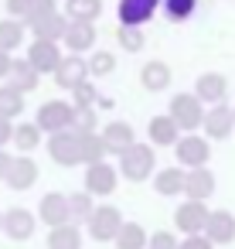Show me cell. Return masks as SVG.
<instances>
[{"label":"cell","mask_w":235,"mask_h":249,"mask_svg":"<svg viewBox=\"0 0 235 249\" xmlns=\"http://www.w3.org/2000/svg\"><path fill=\"white\" fill-rule=\"evenodd\" d=\"M153 171H157V150H153L150 143H140V140H136L126 154H119V167H116L119 178L140 184V181L153 178Z\"/></svg>","instance_id":"6da1fadb"},{"label":"cell","mask_w":235,"mask_h":249,"mask_svg":"<svg viewBox=\"0 0 235 249\" xmlns=\"http://www.w3.org/2000/svg\"><path fill=\"white\" fill-rule=\"evenodd\" d=\"M174 157L181 160L177 167H184V171L208 167V160H211V143H208L201 133H181L177 143H174Z\"/></svg>","instance_id":"3957f363"},{"label":"cell","mask_w":235,"mask_h":249,"mask_svg":"<svg viewBox=\"0 0 235 249\" xmlns=\"http://www.w3.org/2000/svg\"><path fill=\"white\" fill-rule=\"evenodd\" d=\"M160 11V0H119V28H143L153 21V14Z\"/></svg>","instance_id":"7c38bea8"},{"label":"cell","mask_w":235,"mask_h":249,"mask_svg":"<svg viewBox=\"0 0 235 249\" xmlns=\"http://www.w3.org/2000/svg\"><path fill=\"white\" fill-rule=\"evenodd\" d=\"M0 218H4V212H0Z\"/></svg>","instance_id":"c3c4849f"},{"label":"cell","mask_w":235,"mask_h":249,"mask_svg":"<svg viewBox=\"0 0 235 249\" xmlns=\"http://www.w3.org/2000/svg\"><path fill=\"white\" fill-rule=\"evenodd\" d=\"M48 249H82V229L79 225H58L48 229Z\"/></svg>","instance_id":"f546056e"},{"label":"cell","mask_w":235,"mask_h":249,"mask_svg":"<svg viewBox=\"0 0 235 249\" xmlns=\"http://www.w3.org/2000/svg\"><path fill=\"white\" fill-rule=\"evenodd\" d=\"M34 126L41 133H48V137L68 130L72 126V103L68 99H48V103H41L38 116H34Z\"/></svg>","instance_id":"277c9868"},{"label":"cell","mask_w":235,"mask_h":249,"mask_svg":"<svg viewBox=\"0 0 235 249\" xmlns=\"http://www.w3.org/2000/svg\"><path fill=\"white\" fill-rule=\"evenodd\" d=\"M170 79H174V75H170V65H167V62H157V58H153V62H147V65L140 69V86H143L147 92H164V89L170 86Z\"/></svg>","instance_id":"d4e9b609"},{"label":"cell","mask_w":235,"mask_h":249,"mask_svg":"<svg viewBox=\"0 0 235 249\" xmlns=\"http://www.w3.org/2000/svg\"><path fill=\"white\" fill-rule=\"evenodd\" d=\"M96 106H102V109H113L116 103H113V96H99V99H96Z\"/></svg>","instance_id":"bcb514c9"},{"label":"cell","mask_w":235,"mask_h":249,"mask_svg":"<svg viewBox=\"0 0 235 249\" xmlns=\"http://www.w3.org/2000/svg\"><path fill=\"white\" fill-rule=\"evenodd\" d=\"M211 246H228L235 242V215L228 208H215L208 212V222H204V232H201Z\"/></svg>","instance_id":"5bb4252c"},{"label":"cell","mask_w":235,"mask_h":249,"mask_svg":"<svg viewBox=\"0 0 235 249\" xmlns=\"http://www.w3.org/2000/svg\"><path fill=\"white\" fill-rule=\"evenodd\" d=\"M34 229H38V215L28 212V208H21V205L7 208L4 218H0V232H4L7 239H14V242H28L34 235Z\"/></svg>","instance_id":"ba28073f"},{"label":"cell","mask_w":235,"mask_h":249,"mask_svg":"<svg viewBox=\"0 0 235 249\" xmlns=\"http://www.w3.org/2000/svg\"><path fill=\"white\" fill-rule=\"evenodd\" d=\"M85 69H89V79H106V75H113L116 72V55L113 52H92L89 58H85Z\"/></svg>","instance_id":"836d02e7"},{"label":"cell","mask_w":235,"mask_h":249,"mask_svg":"<svg viewBox=\"0 0 235 249\" xmlns=\"http://www.w3.org/2000/svg\"><path fill=\"white\" fill-rule=\"evenodd\" d=\"M79 140V164H99L102 157H106V147H102V140H99V133H82V137H75Z\"/></svg>","instance_id":"1f68e13d"},{"label":"cell","mask_w":235,"mask_h":249,"mask_svg":"<svg viewBox=\"0 0 235 249\" xmlns=\"http://www.w3.org/2000/svg\"><path fill=\"white\" fill-rule=\"evenodd\" d=\"M116 41L123 52H143V28H116Z\"/></svg>","instance_id":"74e56055"},{"label":"cell","mask_w":235,"mask_h":249,"mask_svg":"<svg viewBox=\"0 0 235 249\" xmlns=\"http://www.w3.org/2000/svg\"><path fill=\"white\" fill-rule=\"evenodd\" d=\"M177 137H181V130L174 126V120H170L167 113H164V116H153V120L147 123V143H150V147H174Z\"/></svg>","instance_id":"603a6c76"},{"label":"cell","mask_w":235,"mask_h":249,"mask_svg":"<svg viewBox=\"0 0 235 249\" xmlns=\"http://www.w3.org/2000/svg\"><path fill=\"white\" fill-rule=\"evenodd\" d=\"M51 79H55V86H58V89L72 92L79 82H85V79H89L85 58H82V55H62V62H58V69L51 72Z\"/></svg>","instance_id":"2e32d148"},{"label":"cell","mask_w":235,"mask_h":249,"mask_svg":"<svg viewBox=\"0 0 235 249\" xmlns=\"http://www.w3.org/2000/svg\"><path fill=\"white\" fill-rule=\"evenodd\" d=\"M208 205L204 201H187L184 198V205H177L174 208V225H177V232L181 235H201L204 232V222H208Z\"/></svg>","instance_id":"9c48e42d"},{"label":"cell","mask_w":235,"mask_h":249,"mask_svg":"<svg viewBox=\"0 0 235 249\" xmlns=\"http://www.w3.org/2000/svg\"><path fill=\"white\" fill-rule=\"evenodd\" d=\"M21 113H24V96L11 86H0V120L14 123V120H21Z\"/></svg>","instance_id":"d6a6232c"},{"label":"cell","mask_w":235,"mask_h":249,"mask_svg":"<svg viewBox=\"0 0 235 249\" xmlns=\"http://www.w3.org/2000/svg\"><path fill=\"white\" fill-rule=\"evenodd\" d=\"M177 249H215L204 235H184V242H177Z\"/></svg>","instance_id":"b9f144b4"},{"label":"cell","mask_w":235,"mask_h":249,"mask_svg":"<svg viewBox=\"0 0 235 249\" xmlns=\"http://www.w3.org/2000/svg\"><path fill=\"white\" fill-rule=\"evenodd\" d=\"M34 215H38V222H45L48 229L68 225V195H62V191H48V195H41Z\"/></svg>","instance_id":"9a60e30c"},{"label":"cell","mask_w":235,"mask_h":249,"mask_svg":"<svg viewBox=\"0 0 235 249\" xmlns=\"http://www.w3.org/2000/svg\"><path fill=\"white\" fill-rule=\"evenodd\" d=\"M160 11H164L170 21L184 24V21H191V18H194V11H198V0H160Z\"/></svg>","instance_id":"d590c367"},{"label":"cell","mask_w":235,"mask_h":249,"mask_svg":"<svg viewBox=\"0 0 235 249\" xmlns=\"http://www.w3.org/2000/svg\"><path fill=\"white\" fill-rule=\"evenodd\" d=\"M48 157L58 167H75L79 164V140H75V133H68V130L51 133L48 137Z\"/></svg>","instance_id":"ffe728a7"},{"label":"cell","mask_w":235,"mask_h":249,"mask_svg":"<svg viewBox=\"0 0 235 249\" xmlns=\"http://www.w3.org/2000/svg\"><path fill=\"white\" fill-rule=\"evenodd\" d=\"M11 143L17 147V154H31V150H38L41 147V130L34 126V123H14V133H11Z\"/></svg>","instance_id":"83f0119b"},{"label":"cell","mask_w":235,"mask_h":249,"mask_svg":"<svg viewBox=\"0 0 235 249\" xmlns=\"http://www.w3.org/2000/svg\"><path fill=\"white\" fill-rule=\"evenodd\" d=\"M147 235L150 232L140 222H123L113 242H116V249H147Z\"/></svg>","instance_id":"f1b7e54d"},{"label":"cell","mask_w":235,"mask_h":249,"mask_svg":"<svg viewBox=\"0 0 235 249\" xmlns=\"http://www.w3.org/2000/svg\"><path fill=\"white\" fill-rule=\"evenodd\" d=\"M11 58H14V55L0 52V79H7V75H11Z\"/></svg>","instance_id":"f6af8a7d"},{"label":"cell","mask_w":235,"mask_h":249,"mask_svg":"<svg viewBox=\"0 0 235 249\" xmlns=\"http://www.w3.org/2000/svg\"><path fill=\"white\" fill-rule=\"evenodd\" d=\"M201 137L211 143H221V140H228L232 133H235V126H232V106H225V103H215V106H204V116H201Z\"/></svg>","instance_id":"52a82bcc"},{"label":"cell","mask_w":235,"mask_h":249,"mask_svg":"<svg viewBox=\"0 0 235 249\" xmlns=\"http://www.w3.org/2000/svg\"><path fill=\"white\" fill-rule=\"evenodd\" d=\"M58 45L65 48V55L92 52L96 48V24H75V21H68V28H65V35H62Z\"/></svg>","instance_id":"ac0fdd59"},{"label":"cell","mask_w":235,"mask_h":249,"mask_svg":"<svg viewBox=\"0 0 235 249\" xmlns=\"http://www.w3.org/2000/svg\"><path fill=\"white\" fill-rule=\"evenodd\" d=\"M28 41V28L17 21V18H4L0 21V52H17L21 45Z\"/></svg>","instance_id":"4316f807"},{"label":"cell","mask_w":235,"mask_h":249,"mask_svg":"<svg viewBox=\"0 0 235 249\" xmlns=\"http://www.w3.org/2000/svg\"><path fill=\"white\" fill-rule=\"evenodd\" d=\"M147 249H177V235L167 229H157L153 235H147Z\"/></svg>","instance_id":"ab89813d"},{"label":"cell","mask_w":235,"mask_h":249,"mask_svg":"<svg viewBox=\"0 0 235 249\" xmlns=\"http://www.w3.org/2000/svg\"><path fill=\"white\" fill-rule=\"evenodd\" d=\"M123 222H126V218H123V212H119L116 205H96V212H92L89 222H85V229H89V235H92L96 242H113Z\"/></svg>","instance_id":"8992f818"},{"label":"cell","mask_w":235,"mask_h":249,"mask_svg":"<svg viewBox=\"0 0 235 249\" xmlns=\"http://www.w3.org/2000/svg\"><path fill=\"white\" fill-rule=\"evenodd\" d=\"M68 133H75V137H82V133H99V113H96V106H89V109H72V126H68Z\"/></svg>","instance_id":"e575fe53"},{"label":"cell","mask_w":235,"mask_h":249,"mask_svg":"<svg viewBox=\"0 0 235 249\" xmlns=\"http://www.w3.org/2000/svg\"><path fill=\"white\" fill-rule=\"evenodd\" d=\"M4 7H7V18L24 21V18H28V11L34 7V0H4Z\"/></svg>","instance_id":"60d3db41"},{"label":"cell","mask_w":235,"mask_h":249,"mask_svg":"<svg viewBox=\"0 0 235 249\" xmlns=\"http://www.w3.org/2000/svg\"><path fill=\"white\" fill-rule=\"evenodd\" d=\"M62 55H65V52H62V45H55V41H31L24 62H28L38 75H51V72L58 69Z\"/></svg>","instance_id":"30bf717a"},{"label":"cell","mask_w":235,"mask_h":249,"mask_svg":"<svg viewBox=\"0 0 235 249\" xmlns=\"http://www.w3.org/2000/svg\"><path fill=\"white\" fill-rule=\"evenodd\" d=\"M194 96H198L201 106L225 103V96H228V79H225L221 72H204V75H198V82H194Z\"/></svg>","instance_id":"d6986e66"},{"label":"cell","mask_w":235,"mask_h":249,"mask_svg":"<svg viewBox=\"0 0 235 249\" xmlns=\"http://www.w3.org/2000/svg\"><path fill=\"white\" fill-rule=\"evenodd\" d=\"M65 21L75 24H96L102 14V0H65Z\"/></svg>","instance_id":"484cf974"},{"label":"cell","mask_w":235,"mask_h":249,"mask_svg":"<svg viewBox=\"0 0 235 249\" xmlns=\"http://www.w3.org/2000/svg\"><path fill=\"white\" fill-rule=\"evenodd\" d=\"M99 96H102V92L96 89V82L85 79V82H79V86L72 89V109H89V106H96Z\"/></svg>","instance_id":"8d00e7d4"},{"label":"cell","mask_w":235,"mask_h":249,"mask_svg":"<svg viewBox=\"0 0 235 249\" xmlns=\"http://www.w3.org/2000/svg\"><path fill=\"white\" fill-rule=\"evenodd\" d=\"M167 116L174 120V126H177L181 133H194V130H201L204 106L198 103L194 92H174L170 103H167Z\"/></svg>","instance_id":"7a4b0ae2"},{"label":"cell","mask_w":235,"mask_h":249,"mask_svg":"<svg viewBox=\"0 0 235 249\" xmlns=\"http://www.w3.org/2000/svg\"><path fill=\"white\" fill-rule=\"evenodd\" d=\"M92 212H96V198H92V195H85V191H72V195H68V222H72V225L89 222Z\"/></svg>","instance_id":"4dcf8cb0"},{"label":"cell","mask_w":235,"mask_h":249,"mask_svg":"<svg viewBox=\"0 0 235 249\" xmlns=\"http://www.w3.org/2000/svg\"><path fill=\"white\" fill-rule=\"evenodd\" d=\"M99 140H102L106 154H116V157H119V154H126V150L136 143V130H133V123H126V120H113V123L102 126Z\"/></svg>","instance_id":"4fadbf2b"},{"label":"cell","mask_w":235,"mask_h":249,"mask_svg":"<svg viewBox=\"0 0 235 249\" xmlns=\"http://www.w3.org/2000/svg\"><path fill=\"white\" fill-rule=\"evenodd\" d=\"M48 14H58V0H34V7L28 11V18H24L21 24H31V21L48 18Z\"/></svg>","instance_id":"f35d334b"},{"label":"cell","mask_w":235,"mask_h":249,"mask_svg":"<svg viewBox=\"0 0 235 249\" xmlns=\"http://www.w3.org/2000/svg\"><path fill=\"white\" fill-rule=\"evenodd\" d=\"M215 171L211 167H194V171H184V198L187 201H208L215 195Z\"/></svg>","instance_id":"e0dca14e"},{"label":"cell","mask_w":235,"mask_h":249,"mask_svg":"<svg viewBox=\"0 0 235 249\" xmlns=\"http://www.w3.org/2000/svg\"><path fill=\"white\" fill-rule=\"evenodd\" d=\"M119 184V174L109 160H99V164H89L85 167V178H82V191L92 195V198H109Z\"/></svg>","instance_id":"5b68a950"},{"label":"cell","mask_w":235,"mask_h":249,"mask_svg":"<svg viewBox=\"0 0 235 249\" xmlns=\"http://www.w3.org/2000/svg\"><path fill=\"white\" fill-rule=\"evenodd\" d=\"M153 191L160 195V198H177L181 191H184V167H160V171H153Z\"/></svg>","instance_id":"cb8c5ba5"},{"label":"cell","mask_w":235,"mask_h":249,"mask_svg":"<svg viewBox=\"0 0 235 249\" xmlns=\"http://www.w3.org/2000/svg\"><path fill=\"white\" fill-rule=\"evenodd\" d=\"M232 126H235V106H232Z\"/></svg>","instance_id":"7dc6e473"},{"label":"cell","mask_w":235,"mask_h":249,"mask_svg":"<svg viewBox=\"0 0 235 249\" xmlns=\"http://www.w3.org/2000/svg\"><path fill=\"white\" fill-rule=\"evenodd\" d=\"M11 133H14V123H11V120H0V150H7Z\"/></svg>","instance_id":"7bdbcfd3"},{"label":"cell","mask_w":235,"mask_h":249,"mask_svg":"<svg viewBox=\"0 0 235 249\" xmlns=\"http://www.w3.org/2000/svg\"><path fill=\"white\" fill-rule=\"evenodd\" d=\"M11 160H14V154H7V150H0V181L7 178V167H11Z\"/></svg>","instance_id":"ee69618b"},{"label":"cell","mask_w":235,"mask_h":249,"mask_svg":"<svg viewBox=\"0 0 235 249\" xmlns=\"http://www.w3.org/2000/svg\"><path fill=\"white\" fill-rule=\"evenodd\" d=\"M38 160H31V154H17L14 160H11V167H7V178H4V184L11 188V191H31L34 184H38Z\"/></svg>","instance_id":"8fae6325"},{"label":"cell","mask_w":235,"mask_h":249,"mask_svg":"<svg viewBox=\"0 0 235 249\" xmlns=\"http://www.w3.org/2000/svg\"><path fill=\"white\" fill-rule=\"evenodd\" d=\"M7 86L11 89H17L21 96H28V92H34L38 86H41V75L24 62V58H11V75H7Z\"/></svg>","instance_id":"7402d4cb"},{"label":"cell","mask_w":235,"mask_h":249,"mask_svg":"<svg viewBox=\"0 0 235 249\" xmlns=\"http://www.w3.org/2000/svg\"><path fill=\"white\" fill-rule=\"evenodd\" d=\"M31 35H34V41H62V35H65V28H68V21H65V14L58 11V14H48V18H38V21H31V24H24Z\"/></svg>","instance_id":"44dd1931"}]
</instances>
